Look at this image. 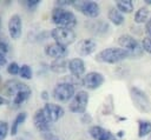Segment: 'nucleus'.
I'll list each match as a JSON object with an SVG mask.
<instances>
[{
  "label": "nucleus",
  "instance_id": "obj_8",
  "mask_svg": "<svg viewBox=\"0 0 151 140\" xmlns=\"http://www.w3.org/2000/svg\"><path fill=\"white\" fill-rule=\"evenodd\" d=\"M88 104V93L85 91H78L72 98L68 109L73 113H85Z\"/></svg>",
  "mask_w": 151,
  "mask_h": 140
},
{
  "label": "nucleus",
  "instance_id": "obj_13",
  "mask_svg": "<svg viewBox=\"0 0 151 140\" xmlns=\"http://www.w3.org/2000/svg\"><path fill=\"white\" fill-rule=\"evenodd\" d=\"M45 114L47 115L48 120L51 122H55L58 121L60 118H63V115L65 114V111L61 106L57 105V104H51V102H46L45 106L42 107Z\"/></svg>",
  "mask_w": 151,
  "mask_h": 140
},
{
  "label": "nucleus",
  "instance_id": "obj_25",
  "mask_svg": "<svg viewBox=\"0 0 151 140\" xmlns=\"http://www.w3.org/2000/svg\"><path fill=\"white\" fill-rule=\"evenodd\" d=\"M147 18H149V9H147V7H140L136 12V14H134V22L143 24V22H145L147 20Z\"/></svg>",
  "mask_w": 151,
  "mask_h": 140
},
{
  "label": "nucleus",
  "instance_id": "obj_33",
  "mask_svg": "<svg viewBox=\"0 0 151 140\" xmlns=\"http://www.w3.org/2000/svg\"><path fill=\"white\" fill-rule=\"evenodd\" d=\"M145 31H146V33L151 36V18L146 21V25H145Z\"/></svg>",
  "mask_w": 151,
  "mask_h": 140
},
{
  "label": "nucleus",
  "instance_id": "obj_2",
  "mask_svg": "<svg viewBox=\"0 0 151 140\" xmlns=\"http://www.w3.org/2000/svg\"><path fill=\"white\" fill-rule=\"evenodd\" d=\"M126 58H130L129 53L118 47H109L96 54V60L103 64H118Z\"/></svg>",
  "mask_w": 151,
  "mask_h": 140
},
{
  "label": "nucleus",
  "instance_id": "obj_23",
  "mask_svg": "<svg viewBox=\"0 0 151 140\" xmlns=\"http://www.w3.org/2000/svg\"><path fill=\"white\" fill-rule=\"evenodd\" d=\"M151 133V122L147 120H139L138 121V136L143 138Z\"/></svg>",
  "mask_w": 151,
  "mask_h": 140
},
{
  "label": "nucleus",
  "instance_id": "obj_12",
  "mask_svg": "<svg viewBox=\"0 0 151 140\" xmlns=\"http://www.w3.org/2000/svg\"><path fill=\"white\" fill-rule=\"evenodd\" d=\"M8 33L12 39H19L22 33V20L19 14H13L7 22Z\"/></svg>",
  "mask_w": 151,
  "mask_h": 140
},
{
  "label": "nucleus",
  "instance_id": "obj_27",
  "mask_svg": "<svg viewBox=\"0 0 151 140\" xmlns=\"http://www.w3.org/2000/svg\"><path fill=\"white\" fill-rule=\"evenodd\" d=\"M9 132L8 122L5 120H0V140H5Z\"/></svg>",
  "mask_w": 151,
  "mask_h": 140
},
{
  "label": "nucleus",
  "instance_id": "obj_17",
  "mask_svg": "<svg viewBox=\"0 0 151 140\" xmlns=\"http://www.w3.org/2000/svg\"><path fill=\"white\" fill-rule=\"evenodd\" d=\"M68 71H70L71 75L80 78V75H83L85 73V62H84V60L80 59V58H73V59L68 60Z\"/></svg>",
  "mask_w": 151,
  "mask_h": 140
},
{
  "label": "nucleus",
  "instance_id": "obj_38",
  "mask_svg": "<svg viewBox=\"0 0 151 140\" xmlns=\"http://www.w3.org/2000/svg\"><path fill=\"white\" fill-rule=\"evenodd\" d=\"M0 27H1V18H0Z\"/></svg>",
  "mask_w": 151,
  "mask_h": 140
},
{
  "label": "nucleus",
  "instance_id": "obj_29",
  "mask_svg": "<svg viewBox=\"0 0 151 140\" xmlns=\"http://www.w3.org/2000/svg\"><path fill=\"white\" fill-rule=\"evenodd\" d=\"M142 46H143V49L145 52L151 54V36H145L142 41Z\"/></svg>",
  "mask_w": 151,
  "mask_h": 140
},
{
  "label": "nucleus",
  "instance_id": "obj_6",
  "mask_svg": "<svg viewBox=\"0 0 151 140\" xmlns=\"http://www.w3.org/2000/svg\"><path fill=\"white\" fill-rule=\"evenodd\" d=\"M131 98H132V101H133L134 106H136L140 112L147 113V112L151 111L150 100H149L146 93L143 92L140 88H138V87H136V86H132V87H131Z\"/></svg>",
  "mask_w": 151,
  "mask_h": 140
},
{
  "label": "nucleus",
  "instance_id": "obj_39",
  "mask_svg": "<svg viewBox=\"0 0 151 140\" xmlns=\"http://www.w3.org/2000/svg\"><path fill=\"white\" fill-rule=\"evenodd\" d=\"M0 84H1V75H0Z\"/></svg>",
  "mask_w": 151,
  "mask_h": 140
},
{
  "label": "nucleus",
  "instance_id": "obj_31",
  "mask_svg": "<svg viewBox=\"0 0 151 140\" xmlns=\"http://www.w3.org/2000/svg\"><path fill=\"white\" fill-rule=\"evenodd\" d=\"M8 44L5 40L0 39V56H5V54L8 52Z\"/></svg>",
  "mask_w": 151,
  "mask_h": 140
},
{
  "label": "nucleus",
  "instance_id": "obj_24",
  "mask_svg": "<svg viewBox=\"0 0 151 140\" xmlns=\"http://www.w3.org/2000/svg\"><path fill=\"white\" fill-rule=\"evenodd\" d=\"M90 29L93 33L103 34V33H106L109 31V25L104 21H97V22H93V24L90 25Z\"/></svg>",
  "mask_w": 151,
  "mask_h": 140
},
{
  "label": "nucleus",
  "instance_id": "obj_37",
  "mask_svg": "<svg viewBox=\"0 0 151 140\" xmlns=\"http://www.w3.org/2000/svg\"><path fill=\"white\" fill-rule=\"evenodd\" d=\"M145 2H146L147 5H151V0H145Z\"/></svg>",
  "mask_w": 151,
  "mask_h": 140
},
{
  "label": "nucleus",
  "instance_id": "obj_10",
  "mask_svg": "<svg viewBox=\"0 0 151 140\" xmlns=\"http://www.w3.org/2000/svg\"><path fill=\"white\" fill-rule=\"evenodd\" d=\"M33 124L35 126V128L38 131H40L41 133L48 132L51 131V121L48 120L47 115L44 112V108H39L34 112L33 114Z\"/></svg>",
  "mask_w": 151,
  "mask_h": 140
},
{
  "label": "nucleus",
  "instance_id": "obj_30",
  "mask_svg": "<svg viewBox=\"0 0 151 140\" xmlns=\"http://www.w3.org/2000/svg\"><path fill=\"white\" fill-rule=\"evenodd\" d=\"M39 4H40V0H24V5L28 9H34Z\"/></svg>",
  "mask_w": 151,
  "mask_h": 140
},
{
  "label": "nucleus",
  "instance_id": "obj_18",
  "mask_svg": "<svg viewBox=\"0 0 151 140\" xmlns=\"http://www.w3.org/2000/svg\"><path fill=\"white\" fill-rule=\"evenodd\" d=\"M107 18H109V20H110L112 24H114L116 26H120V25H123L124 21H125L123 13H122L117 7H111V8L109 9V12H107Z\"/></svg>",
  "mask_w": 151,
  "mask_h": 140
},
{
  "label": "nucleus",
  "instance_id": "obj_3",
  "mask_svg": "<svg viewBox=\"0 0 151 140\" xmlns=\"http://www.w3.org/2000/svg\"><path fill=\"white\" fill-rule=\"evenodd\" d=\"M118 44L123 49H125L130 56L137 58L143 54V46L131 35L129 34H123L118 38Z\"/></svg>",
  "mask_w": 151,
  "mask_h": 140
},
{
  "label": "nucleus",
  "instance_id": "obj_7",
  "mask_svg": "<svg viewBox=\"0 0 151 140\" xmlns=\"http://www.w3.org/2000/svg\"><path fill=\"white\" fill-rule=\"evenodd\" d=\"M21 91H31V88L26 84L17 80V79H9V80L5 81V84L1 87L2 96H7V98H11V96L14 98V95Z\"/></svg>",
  "mask_w": 151,
  "mask_h": 140
},
{
  "label": "nucleus",
  "instance_id": "obj_21",
  "mask_svg": "<svg viewBox=\"0 0 151 140\" xmlns=\"http://www.w3.org/2000/svg\"><path fill=\"white\" fill-rule=\"evenodd\" d=\"M116 7L122 12V13H131L133 11V2L131 0H118L116 2Z\"/></svg>",
  "mask_w": 151,
  "mask_h": 140
},
{
  "label": "nucleus",
  "instance_id": "obj_36",
  "mask_svg": "<svg viewBox=\"0 0 151 140\" xmlns=\"http://www.w3.org/2000/svg\"><path fill=\"white\" fill-rule=\"evenodd\" d=\"M6 102H7V100H6L2 95H0V105H5Z\"/></svg>",
  "mask_w": 151,
  "mask_h": 140
},
{
  "label": "nucleus",
  "instance_id": "obj_28",
  "mask_svg": "<svg viewBox=\"0 0 151 140\" xmlns=\"http://www.w3.org/2000/svg\"><path fill=\"white\" fill-rule=\"evenodd\" d=\"M20 72V66L15 62V61H12L7 65V73L11 74V75H17L19 74Z\"/></svg>",
  "mask_w": 151,
  "mask_h": 140
},
{
  "label": "nucleus",
  "instance_id": "obj_16",
  "mask_svg": "<svg viewBox=\"0 0 151 140\" xmlns=\"http://www.w3.org/2000/svg\"><path fill=\"white\" fill-rule=\"evenodd\" d=\"M88 133L94 140H116V136L110 131L100 126H92L88 129Z\"/></svg>",
  "mask_w": 151,
  "mask_h": 140
},
{
  "label": "nucleus",
  "instance_id": "obj_19",
  "mask_svg": "<svg viewBox=\"0 0 151 140\" xmlns=\"http://www.w3.org/2000/svg\"><path fill=\"white\" fill-rule=\"evenodd\" d=\"M50 69L53 73H64L68 69V61L65 60V58H60V59H54L51 64H50Z\"/></svg>",
  "mask_w": 151,
  "mask_h": 140
},
{
  "label": "nucleus",
  "instance_id": "obj_35",
  "mask_svg": "<svg viewBox=\"0 0 151 140\" xmlns=\"http://www.w3.org/2000/svg\"><path fill=\"white\" fill-rule=\"evenodd\" d=\"M48 96H50V95H48V92H47V91H42V92H41V98H42L44 100H48Z\"/></svg>",
  "mask_w": 151,
  "mask_h": 140
},
{
  "label": "nucleus",
  "instance_id": "obj_4",
  "mask_svg": "<svg viewBox=\"0 0 151 140\" xmlns=\"http://www.w3.org/2000/svg\"><path fill=\"white\" fill-rule=\"evenodd\" d=\"M51 36L54 39L57 44H60L65 47L74 42L76 40V33L71 28H65V27H55L51 31Z\"/></svg>",
  "mask_w": 151,
  "mask_h": 140
},
{
  "label": "nucleus",
  "instance_id": "obj_26",
  "mask_svg": "<svg viewBox=\"0 0 151 140\" xmlns=\"http://www.w3.org/2000/svg\"><path fill=\"white\" fill-rule=\"evenodd\" d=\"M19 75H20V78L26 79V80L32 79V76H33V71H32V67H31V66H28V65H26V64L21 65V66H20V72H19Z\"/></svg>",
  "mask_w": 151,
  "mask_h": 140
},
{
  "label": "nucleus",
  "instance_id": "obj_1",
  "mask_svg": "<svg viewBox=\"0 0 151 140\" xmlns=\"http://www.w3.org/2000/svg\"><path fill=\"white\" fill-rule=\"evenodd\" d=\"M51 19L52 22L57 25V27H65V28H71L77 25V18L72 11L61 8V7H54L52 13H51Z\"/></svg>",
  "mask_w": 151,
  "mask_h": 140
},
{
  "label": "nucleus",
  "instance_id": "obj_20",
  "mask_svg": "<svg viewBox=\"0 0 151 140\" xmlns=\"http://www.w3.org/2000/svg\"><path fill=\"white\" fill-rule=\"evenodd\" d=\"M26 120V113L25 112H21L19 114H17V116L14 118L12 125H11V135H15L18 133V129H19V126L21 124H24V121Z\"/></svg>",
  "mask_w": 151,
  "mask_h": 140
},
{
  "label": "nucleus",
  "instance_id": "obj_22",
  "mask_svg": "<svg viewBox=\"0 0 151 140\" xmlns=\"http://www.w3.org/2000/svg\"><path fill=\"white\" fill-rule=\"evenodd\" d=\"M31 94H32V91H21V92H18V93L14 95V98L12 99L13 105H14V106H19V105L24 104V102L31 96Z\"/></svg>",
  "mask_w": 151,
  "mask_h": 140
},
{
  "label": "nucleus",
  "instance_id": "obj_11",
  "mask_svg": "<svg viewBox=\"0 0 151 140\" xmlns=\"http://www.w3.org/2000/svg\"><path fill=\"white\" fill-rule=\"evenodd\" d=\"M83 86L87 89H97L104 82V75L99 72H88L83 79Z\"/></svg>",
  "mask_w": 151,
  "mask_h": 140
},
{
  "label": "nucleus",
  "instance_id": "obj_14",
  "mask_svg": "<svg viewBox=\"0 0 151 140\" xmlns=\"http://www.w3.org/2000/svg\"><path fill=\"white\" fill-rule=\"evenodd\" d=\"M45 54L50 58H53V59H60V58H65L68 53L67 51V47L60 45V44H57V42H53V44H48L45 49H44Z\"/></svg>",
  "mask_w": 151,
  "mask_h": 140
},
{
  "label": "nucleus",
  "instance_id": "obj_9",
  "mask_svg": "<svg viewBox=\"0 0 151 140\" xmlns=\"http://www.w3.org/2000/svg\"><path fill=\"white\" fill-rule=\"evenodd\" d=\"M73 7L88 18H97L100 13V7L96 1H74Z\"/></svg>",
  "mask_w": 151,
  "mask_h": 140
},
{
  "label": "nucleus",
  "instance_id": "obj_5",
  "mask_svg": "<svg viewBox=\"0 0 151 140\" xmlns=\"http://www.w3.org/2000/svg\"><path fill=\"white\" fill-rule=\"evenodd\" d=\"M74 94H76V87L65 81L57 84L53 89V98L60 102H66L68 100H72Z\"/></svg>",
  "mask_w": 151,
  "mask_h": 140
},
{
  "label": "nucleus",
  "instance_id": "obj_40",
  "mask_svg": "<svg viewBox=\"0 0 151 140\" xmlns=\"http://www.w3.org/2000/svg\"><path fill=\"white\" fill-rule=\"evenodd\" d=\"M55 140H58V139H55Z\"/></svg>",
  "mask_w": 151,
  "mask_h": 140
},
{
  "label": "nucleus",
  "instance_id": "obj_34",
  "mask_svg": "<svg viewBox=\"0 0 151 140\" xmlns=\"http://www.w3.org/2000/svg\"><path fill=\"white\" fill-rule=\"evenodd\" d=\"M6 65H8L6 56H0V69H1L4 66H6Z\"/></svg>",
  "mask_w": 151,
  "mask_h": 140
},
{
  "label": "nucleus",
  "instance_id": "obj_32",
  "mask_svg": "<svg viewBox=\"0 0 151 140\" xmlns=\"http://www.w3.org/2000/svg\"><path fill=\"white\" fill-rule=\"evenodd\" d=\"M73 4H74V0H60V1H57L55 2V7H61V8H64V7H66V6H73Z\"/></svg>",
  "mask_w": 151,
  "mask_h": 140
},
{
  "label": "nucleus",
  "instance_id": "obj_15",
  "mask_svg": "<svg viewBox=\"0 0 151 140\" xmlns=\"http://www.w3.org/2000/svg\"><path fill=\"white\" fill-rule=\"evenodd\" d=\"M97 48V44L93 39H83L80 40L78 44H77V52L83 55V56H86V55H90L91 53H93Z\"/></svg>",
  "mask_w": 151,
  "mask_h": 140
}]
</instances>
